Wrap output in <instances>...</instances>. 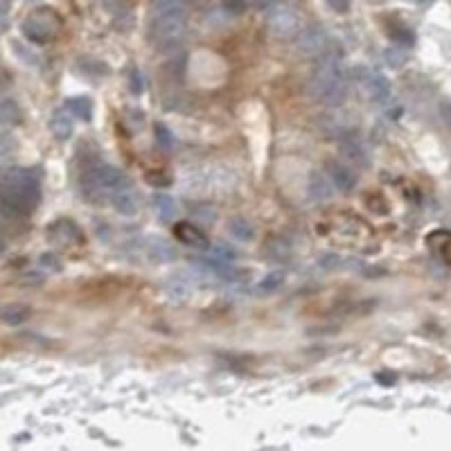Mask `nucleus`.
Segmentation results:
<instances>
[{"label": "nucleus", "mask_w": 451, "mask_h": 451, "mask_svg": "<svg viewBox=\"0 0 451 451\" xmlns=\"http://www.w3.org/2000/svg\"><path fill=\"white\" fill-rule=\"evenodd\" d=\"M309 90L316 100L330 104V107H339L345 100L348 84H345V71L339 50L327 48L320 54L318 66L314 68V75L309 79Z\"/></svg>", "instance_id": "obj_1"}, {"label": "nucleus", "mask_w": 451, "mask_h": 451, "mask_svg": "<svg viewBox=\"0 0 451 451\" xmlns=\"http://www.w3.org/2000/svg\"><path fill=\"white\" fill-rule=\"evenodd\" d=\"M188 28V5L185 0H156L152 39L160 48L176 45Z\"/></svg>", "instance_id": "obj_2"}, {"label": "nucleus", "mask_w": 451, "mask_h": 451, "mask_svg": "<svg viewBox=\"0 0 451 451\" xmlns=\"http://www.w3.org/2000/svg\"><path fill=\"white\" fill-rule=\"evenodd\" d=\"M124 183H129V179H126L120 169L104 163H90L82 172V194L88 201H95V203L109 201L113 190L122 188Z\"/></svg>", "instance_id": "obj_3"}, {"label": "nucleus", "mask_w": 451, "mask_h": 451, "mask_svg": "<svg viewBox=\"0 0 451 451\" xmlns=\"http://www.w3.org/2000/svg\"><path fill=\"white\" fill-rule=\"evenodd\" d=\"M0 188L16 194L18 199L30 203L32 208L37 205L39 194H41V185H39L37 174H32L30 169H20V167H11V169L3 172V176H0Z\"/></svg>", "instance_id": "obj_4"}, {"label": "nucleus", "mask_w": 451, "mask_h": 451, "mask_svg": "<svg viewBox=\"0 0 451 451\" xmlns=\"http://www.w3.org/2000/svg\"><path fill=\"white\" fill-rule=\"evenodd\" d=\"M61 28V18L52 9H37L34 14L23 23V34L37 45L48 43L56 37Z\"/></svg>", "instance_id": "obj_5"}, {"label": "nucleus", "mask_w": 451, "mask_h": 451, "mask_svg": "<svg viewBox=\"0 0 451 451\" xmlns=\"http://www.w3.org/2000/svg\"><path fill=\"white\" fill-rule=\"evenodd\" d=\"M267 23H269V30L275 34V37H280V39L294 37V34H298V30H300L298 11L294 7H289V5H282V3H275L269 9Z\"/></svg>", "instance_id": "obj_6"}, {"label": "nucleus", "mask_w": 451, "mask_h": 451, "mask_svg": "<svg viewBox=\"0 0 451 451\" xmlns=\"http://www.w3.org/2000/svg\"><path fill=\"white\" fill-rule=\"evenodd\" d=\"M330 48V37L323 28H309L298 37V50L307 56H320Z\"/></svg>", "instance_id": "obj_7"}, {"label": "nucleus", "mask_w": 451, "mask_h": 451, "mask_svg": "<svg viewBox=\"0 0 451 451\" xmlns=\"http://www.w3.org/2000/svg\"><path fill=\"white\" fill-rule=\"evenodd\" d=\"M48 237L52 244H59V246H73V244H82L84 235L79 233V228L68 222V219H59V222H54L48 230Z\"/></svg>", "instance_id": "obj_8"}, {"label": "nucleus", "mask_w": 451, "mask_h": 451, "mask_svg": "<svg viewBox=\"0 0 451 451\" xmlns=\"http://www.w3.org/2000/svg\"><path fill=\"white\" fill-rule=\"evenodd\" d=\"M111 205L124 217H133L138 212V208H140V199H138V194L133 192L131 183H124L122 188L113 190V194L109 196Z\"/></svg>", "instance_id": "obj_9"}, {"label": "nucleus", "mask_w": 451, "mask_h": 451, "mask_svg": "<svg viewBox=\"0 0 451 451\" xmlns=\"http://www.w3.org/2000/svg\"><path fill=\"white\" fill-rule=\"evenodd\" d=\"M174 237L188 248H199L201 251V248L210 246V244H208V237L196 226H192L190 222H179L174 226Z\"/></svg>", "instance_id": "obj_10"}, {"label": "nucleus", "mask_w": 451, "mask_h": 451, "mask_svg": "<svg viewBox=\"0 0 451 451\" xmlns=\"http://www.w3.org/2000/svg\"><path fill=\"white\" fill-rule=\"evenodd\" d=\"M30 212H32L30 203H25L23 199H18L16 194L0 188V215L7 219H20V217H28Z\"/></svg>", "instance_id": "obj_11"}, {"label": "nucleus", "mask_w": 451, "mask_h": 451, "mask_svg": "<svg viewBox=\"0 0 451 451\" xmlns=\"http://www.w3.org/2000/svg\"><path fill=\"white\" fill-rule=\"evenodd\" d=\"M147 255L152 262L169 264L176 260V248L165 237H149L147 239Z\"/></svg>", "instance_id": "obj_12"}, {"label": "nucleus", "mask_w": 451, "mask_h": 451, "mask_svg": "<svg viewBox=\"0 0 451 451\" xmlns=\"http://www.w3.org/2000/svg\"><path fill=\"white\" fill-rule=\"evenodd\" d=\"M327 176H330V183L334 185V188H339L343 192L354 190V185H356L354 172L350 167H345L343 163H337V160H330L327 163Z\"/></svg>", "instance_id": "obj_13"}, {"label": "nucleus", "mask_w": 451, "mask_h": 451, "mask_svg": "<svg viewBox=\"0 0 451 451\" xmlns=\"http://www.w3.org/2000/svg\"><path fill=\"white\" fill-rule=\"evenodd\" d=\"M339 149H341V154L348 158L350 163H354L356 167H368L370 165L366 147L356 140V138H343V140L339 143Z\"/></svg>", "instance_id": "obj_14"}, {"label": "nucleus", "mask_w": 451, "mask_h": 451, "mask_svg": "<svg viewBox=\"0 0 451 451\" xmlns=\"http://www.w3.org/2000/svg\"><path fill=\"white\" fill-rule=\"evenodd\" d=\"M152 205H154L156 217L163 224H172L179 217V203H176V199H172L169 194H156Z\"/></svg>", "instance_id": "obj_15"}, {"label": "nucleus", "mask_w": 451, "mask_h": 451, "mask_svg": "<svg viewBox=\"0 0 451 451\" xmlns=\"http://www.w3.org/2000/svg\"><path fill=\"white\" fill-rule=\"evenodd\" d=\"M75 129V120L73 115L68 113L66 109H59L52 113V120H50V131L54 133V138H59V140H68Z\"/></svg>", "instance_id": "obj_16"}, {"label": "nucleus", "mask_w": 451, "mask_h": 451, "mask_svg": "<svg viewBox=\"0 0 451 451\" xmlns=\"http://www.w3.org/2000/svg\"><path fill=\"white\" fill-rule=\"evenodd\" d=\"M366 88H368L370 100L377 104H386L390 100V82L384 75H370Z\"/></svg>", "instance_id": "obj_17"}, {"label": "nucleus", "mask_w": 451, "mask_h": 451, "mask_svg": "<svg viewBox=\"0 0 451 451\" xmlns=\"http://www.w3.org/2000/svg\"><path fill=\"white\" fill-rule=\"evenodd\" d=\"M28 318H30V307L25 305H7L0 309V320H3L5 325L16 327V325H23Z\"/></svg>", "instance_id": "obj_18"}, {"label": "nucleus", "mask_w": 451, "mask_h": 451, "mask_svg": "<svg viewBox=\"0 0 451 451\" xmlns=\"http://www.w3.org/2000/svg\"><path fill=\"white\" fill-rule=\"evenodd\" d=\"M309 192L311 196H314L316 201H327L330 196H332V185L327 181V176H323V174H311L309 179Z\"/></svg>", "instance_id": "obj_19"}, {"label": "nucleus", "mask_w": 451, "mask_h": 451, "mask_svg": "<svg viewBox=\"0 0 451 451\" xmlns=\"http://www.w3.org/2000/svg\"><path fill=\"white\" fill-rule=\"evenodd\" d=\"M66 111L71 115H77L82 120H90L92 118V102L88 97H71L66 100Z\"/></svg>", "instance_id": "obj_20"}, {"label": "nucleus", "mask_w": 451, "mask_h": 451, "mask_svg": "<svg viewBox=\"0 0 451 451\" xmlns=\"http://www.w3.org/2000/svg\"><path fill=\"white\" fill-rule=\"evenodd\" d=\"M20 118L18 104L11 97H0V124H14Z\"/></svg>", "instance_id": "obj_21"}, {"label": "nucleus", "mask_w": 451, "mask_h": 451, "mask_svg": "<svg viewBox=\"0 0 451 451\" xmlns=\"http://www.w3.org/2000/svg\"><path fill=\"white\" fill-rule=\"evenodd\" d=\"M230 233L239 241H251L255 237V228H253L246 219H233V222H230Z\"/></svg>", "instance_id": "obj_22"}, {"label": "nucleus", "mask_w": 451, "mask_h": 451, "mask_svg": "<svg viewBox=\"0 0 451 451\" xmlns=\"http://www.w3.org/2000/svg\"><path fill=\"white\" fill-rule=\"evenodd\" d=\"M282 284V273H277V271H273V273H269L267 277H264V280L258 284V291L260 294H271V291H275L277 287Z\"/></svg>", "instance_id": "obj_23"}, {"label": "nucleus", "mask_w": 451, "mask_h": 451, "mask_svg": "<svg viewBox=\"0 0 451 451\" xmlns=\"http://www.w3.org/2000/svg\"><path fill=\"white\" fill-rule=\"evenodd\" d=\"M156 140L158 145L163 147V149H172V145H174V133H172L165 124H156Z\"/></svg>", "instance_id": "obj_24"}, {"label": "nucleus", "mask_w": 451, "mask_h": 451, "mask_svg": "<svg viewBox=\"0 0 451 451\" xmlns=\"http://www.w3.org/2000/svg\"><path fill=\"white\" fill-rule=\"evenodd\" d=\"M14 149H16L14 136H9V133H0V160H3V158H9L11 154H14Z\"/></svg>", "instance_id": "obj_25"}, {"label": "nucleus", "mask_w": 451, "mask_h": 451, "mask_svg": "<svg viewBox=\"0 0 451 451\" xmlns=\"http://www.w3.org/2000/svg\"><path fill=\"white\" fill-rule=\"evenodd\" d=\"M384 59L388 61V66H392V68H399L404 61H407V52H402L399 48H390V50H386Z\"/></svg>", "instance_id": "obj_26"}, {"label": "nucleus", "mask_w": 451, "mask_h": 451, "mask_svg": "<svg viewBox=\"0 0 451 451\" xmlns=\"http://www.w3.org/2000/svg\"><path fill=\"white\" fill-rule=\"evenodd\" d=\"M39 264H41V269H48V271H61V262H59V258L54 255V253H45V255H41Z\"/></svg>", "instance_id": "obj_27"}, {"label": "nucleus", "mask_w": 451, "mask_h": 451, "mask_svg": "<svg viewBox=\"0 0 451 451\" xmlns=\"http://www.w3.org/2000/svg\"><path fill=\"white\" fill-rule=\"evenodd\" d=\"M194 217L199 219V222L203 224V226H208V224H212L215 219H217V215H215V210L212 208H208V205H201V208H196L194 210Z\"/></svg>", "instance_id": "obj_28"}, {"label": "nucleus", "mask_w": 451, "mask_h": 451, "mask_svg": "<svg viewBox=\"0 0 451 451\" xmlns=\"http://www.w3.org/2000/svg\"><path fill=\"white\" fill-rule=\"evenodd\" d=\"M224 9L228 14H241L246 11V0H224Z\"/></svg>", "instance_id": "obj_29"}, {"label": "nucleus", "mask_w": 451, "mask_h": 451, "mask_svg": "<svg viewBox=\"0 0 451 451\" xmlns=\"http://www.w3.org/2000/svg\"><path fill=\"white\" fill-rule=\"evenodd\" d=\"M129 75H131V77H129V79H131V86H129L131 92H133V95H140V92H143V77H140V73H138L136 68H131Z\"/></svg>", "instance_id": "obj_30"}, {"label": "nucleus", "mask_w": 451, "mask_h": 451, "mask_svg": "<svg viewBox=\"0 0 451 451\" xmlns=\"http://www.w3.org/2000/svg\"><path fill=\"white\" fill-rule=\"evenodd\" d=\"M325 3L330 5V9L339 11V14H345L350 9V0H325Z\"/></svg>", "instance_id": "obj_31"}, {"label": "nucleus", "mask_w": 451, "mask_h": 451, "mask_svg": "<svg viewBox=\"0 0 451 451\" xmlns=\"http://www.w3.org/2000/svg\"><path fill=\"white\" fill-rule=\"evenodd\" d=\"M440 113H443L445 122L451 126V102H443V104H440Z\"/></svg>", "instance_id": "obj_32"}, {"label": "nucleus", "mask_w": 451, "mask_h": 451, "mask_svg": "<svg viewBox=\"0 0 451 451\" xmlns=\"http://www.w3.org/2000/svg\"><path fill=\"white\" fill-rule=\"evenodd\" d=\"M9 9V0H0V16H5Z\"/></svg>", "instance_id": "obj_33"}, {"label": "nucleus", "mask_w": 451, "mask_h": 451, "mask_svg": "<svg viewBox=\"0 0 451 451\" xmlns=\"http://www.w3.org/2000/svg\"><path fill=\"white\" fill-rule=\"evenodd\" d=\"M5 251V239H3V235H0V253Z\"/></svg>", "instance_id": "obj_34"}, {"label": "nucleus", "mask_w": 451, "mask_h": 451, "mask_svg": "<svg viewBox=\"0 0 451 451\" xmlns=\"http://www.w3.org/2000/svg\"><path fill=\"white\" fill-rule=\"evenodd\" d=\"M422 3H424V0H422Z\"/></svg>", "instance_id": "obj_35"}]
</instances>
